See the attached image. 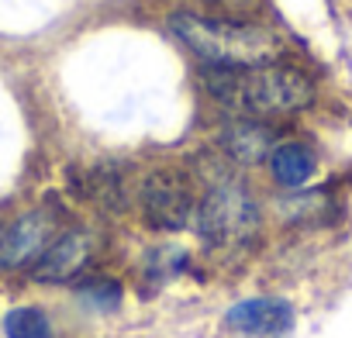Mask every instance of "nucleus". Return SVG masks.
Listing matches in <instances>:
<instances>
[{"mask_svg":"<svg viewBox=\"0 0 352 338\" xmlns=\"http://www.w3.org/2000/svg\"><path fill=\"white\" fill-rule=\"evenodd\" d=\"M56 214L38 207L0 232V269H32L56 238Z\"/></svg>","mask_w":352,"mask_h":338,"instance_id":"nucleus-5","label":"nucleus"},{"mask_svg":"<svg viewBox=\"0 0 352 338\" xmlns=\"http://www.w3.org/2000/svg\"><path fill=\"white\" fill-rule=\"evenodd\" d=\"M90 259H94V235L83 228H69L52 238V245L28 273L38 283H69L90 266Z\"/></svg>","mask_w":352,"mask_h":338,"instance_id":"nucleus-7","label":"nucleus"},{"mask_svg":"<svg viewBox=\"0 0 352 338\" xmlns=\"http://www.w3.org/2000/svg\"><path fill=\"white\" fill-rule=\"evenodd\" d=\"M80 297L87 304H94L97 311H111V307L121 304V283L118 280H83Z\"/></svg>","mask_w":352,"mask_h":338,"instance_id":"nucleus-12","label":"nucleus"},{"mask_svg":"<svg viewBox=\"0 0 352 338\" xmlns=\"http://www.w3.org/2000/svg\"><path fill=\"white\" fill-rule=\"evenodd\" d=\"M270 173L287 190H304L318 173V159L304 142H283L270 152Z\"/></svg>","mask_w":352,"mask_h":338,"instance_id":"nucleus-9","label":"nucleus"},{"mask_svg":"<svg viewBox=\"0 0 352 338\" xmlns=\"http://www.w3.org/2000/svg\"><path fill=\"white\" fill-rule=\"evenodd\" d=\"M4 335L8 338H56L49 314L42 307H14L4 317Z\"/></svg>","mask_w":352,"mask_h":338,"instance_id":"nucleus-10","label":"nucleus"},{"mask_svg":"<svg viewBox=\"0 0 352 338\" xmlns=\"http://www.w3.org/2000/svg\"><path fill=\"white\" fill-rule=\"evenodd\" d=\"M225 328L242 338H287L294 331V307L280 297H249L228 307Z\"/></svg>","mask_w":352,"mask_h":338,"instance_id":"nucleus-6","label":"nucleus"},{"mask_svg":"<svg viewBox=\"0 0 352 338\" xmlns=\"http://www.w3.org/2000/svg\"><path fill=\"white\" fill-rule=\"evenodd\" d=\"M218 145H221V152H225L232 162H239V166H256V162L270 159V152L276 148L270 124H263V121H256V117H239L235 124H228V128L221 131Z\"/></svg>","mask_w":352,"mask_h":338,"instance_id":"nucleus-8","label":"nucleus"},{"mask_svg":"<svg viewBox=\"0 0 352 338\" xmlns=\"http://www.w3.org/2000/svg\"><path fill=\"white\" fill-rule=\"evenodd\" d=\"M169 28L208 66L245 69V66L276 63L280 52H283L280 35L263 28V25H239V21L204 18V14H173Z\"/></svg>","mask_w":352,"mask_h":338,"instance_id":"nucleus-2","label":"nucleus"},{"mask_svg":"<svg viewBox=\"0 0 352 338\" xmlns=\"http://www.w3.org/2000/svg\"><path fill=\"white\" fill-rule=\"evenodd\" d=\"M259 204L239 180H218L197 201V235L211 249H239L256 238L259 232Z\"/></svg>","mask_w":352,"mask_h":338,"instance_id":"nucleus-3","label":"nucleus"},{"mask_svg":"<svg viewBox=\"0 0 352 338\" xmlns=\"http://www.w3.org/2000/svg\"><path fill=\"white\" fill-rule=\"evenodd\" d=\"M138 211L152 232H184L197 214L194 183L180 169H155L138 187Z\"/></svg>","mask_w":352,"mask_h":338,"instance_id":"nucleus-4","label":"nucleus"},{"mask_svg":"<svg viewBox=\"0 0 352 338\" xmlns=\"http://www.w3.org/2000/svg\"><path fill=\"white\" fill-rule=\"evenodd\" d=\"M204 93L239 117H287L314 104V83L304 69L287 63H263V66H204L201 69Z\"/></svg>","mask_w":352,"mask_h":338,"instance_id":"nucleus-1","label":"nucleus"},{"mask_svg":"<svg viewBox=\"0 0 352 338\" xmlns=\"http://www.w3.org/2000/svg\"><path fill=\"white\" fill-rule=\"evenodd\" d=\"M184 266H187V252H184V249H173V245H162V249H155V252L145 256V273H148L155 283L173 280Z\"/></svg>","mask_w":352,"mask_h":338,"instance_id":"nucleus-11","label":"nucleus"},{"mask_svg":"<svg viewBox=\"0 0 352 338\" xmlns=\"http://www.w3.org/2000/svg\"><path fill=\"white\" fill-rule=\"evenodd\" d=\"M0 232H4V225H0Z\"/></svg>","mask_w":352,"mask_h":338,"instance_id":"nucleus-13","label":"nucleus"}]
</instances>
